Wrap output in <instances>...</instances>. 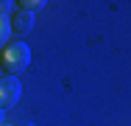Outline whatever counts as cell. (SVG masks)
I'll list each match as a JSON object with an SVG mask.
<instances>
[{"instance_id":"5b68a950","label":"cell","mask_w":131,"mask_h":126,"mask_svg":"<svg viewBox=\"0 0 131 126\" xmlns=\"http://www.w3.org/2000/svg\"><path fill=\"white\" fill-rule=\"evenodd\" d=\"M42 6H45L42 0H23V3H20V11H28V14H34V11H39Z\"/></svg>"},{"instance_id":"ba28073f","label":"cell","mask_w":131,"mask_h":126,"mask_svg":"<svg viewBox=\"0 0 131 126\" xmlns=\"http://www.w3.org/2000/svg\"><path fill=\"white\" fill-rule=\"evenodd\" d=\"M3 126H11V123H3Z\"/></svg>"},{"instance_id":"277c9868","label":"cell","mask_w":131,"mask_h":126,"mask_svg":"<svg viewBox=\"0 0 131 126\" xmlns=\"http://www.w3.org/2000/svg\"><path fill=\"white\" fill-rule=\"evenodd\" d=\"M8 39H11V23L8 17H0V48H6Z\"/></svg>"},{"instance_id":"7a4b0ae2","label":"cell","mask_w":131,"mask_h":126,"mask_svg":"<svg viewBox=\"0 0 131 126\" xmlns=\"http://www.w3.org/2000/svg\"><path fill=\"white\" fill-rule=\"evenodd\" d=\"M20 95H23V84L20 78L14 76H0V109H11L14 104H20Z\"/></svg>"},{"instance_id":"52a82bcc","label":"cell","mask_w":131,"mask_h":126,"mask_svg":"<svg viewBox=\"0 0 131 126\" xmlns=\"http://www.w3.org/2000/svg\"><path fill=\"white\" fill-rule=\"evenodd\" d=\"M6 123V112H3V109H0V126Z\"/></svg>"},{"instance_id":"3957f363","label":"cell","mask_w":131,"mask_h":126,"mask_svg":"<svg viewBox=\"0 0 131 126\" xmlns=\"http://www.w3.org/2000/svg\"><path fill=\"white\" fill-rule=\"evenodd\" d=\"M8 23H11V34H28V31L34 28V14H28V11H17Z\"/></svg>"},{"instance_id":"8992f818","label":"cell","mask_w":131,"mask_h":126,"mask_svg":"<svg viewBox=\"0 0 131 126\" xmlns=\"http://www.w3.org/2000/svg\"><path fill=\"white\" fill-rule=\"evenodd\" d=\"M11 6H14V3H8V0H0V17H8Z\"/></svg>"},{"instance_id":"6da1fadb","label":"cell","mask_w":131,"mask_h":126,"mask_svg":"<svg viewBox=\"0 0 131 126\" xmlns=\"http://www.w3.org/2000/svg\"><path fill=\"white\" fill-rule=\"evenodd\" d=\"M0 65L8 76H17L25 73L31 67V48H28L23 39H8V45L3 48V56H0Z\"/></svg>"}]
</instances>
